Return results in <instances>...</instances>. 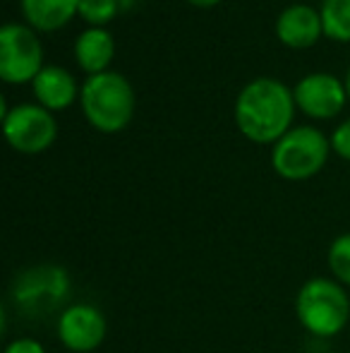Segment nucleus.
Returning a JSON list of instances; mask_svg holds the SVG:
<instances>
[{"label":"nucleus","instance_id":"8","mask_svg":"<svg viewBox=\"0 0 350 353\" xmlns=\"http://www.w3.org/2000/svg\"><path fill=\"white\" fill-rule=\"evenodd\" d=\"M106 317L96 305L77 303L61 312L58 317V339L67 351L91 353L106 339Z\"/></svg>","mask_w":350,"mask_h":353},{"label":"nucleus","instance_id":"2","mask_svg":"<svg viewBox=\"0 0 350 353\" xmlns=\"http://www.w3.org/2000/svg\"><path fill=\"white\" fill-rule=\"evenodd\" d=\"M80 101L89 125L106 135L125 130L135 116V89L130 79L113 70L89 74Z\"/></svg>","mask_w":350,"mask_h":353},{"label":"nucleus","instance_id":"9","mask_svg":"<svg viewBox=\"0 0 350 353\" xmlns=\"http://www.w3.org/2000/svg\"><path fill=\"white\" fill-rule=\"evenodd\" d=\"M295 106L303 113H307L309 118H319L327 121L343 111L346 106V84L338 77L329 72H312L307 77H303L293 89Z\"/></svg>","mask_w":350,"mask_h":353},{"label":"nucleus","instance_id":"1","mask_svg":"<svg viewBox=\"0 0 350 353\" xmlns=\"http://www.w3.org/2000/svg\"><path fill=\"white\" fill-rule=\"evenodd\" d=\"M295 116L293 89L271 77L245 84L235 101V123L250 142L276 144L290 130Z\"/></svg>","mask_w":350,"mask_h":353},{"label":"nucleus","instance_id":"7","mask_svg":"<svg viewBox=\"0 0 350 353\" xmlns=\"http://www.w3.org/2000/svg\"><path fill=\"white\" fill-rule=\"evenodd\" d=\"M3 130L19 154H41L56 142L58 123L41 103H17L3 118Z\"/></svg>","mask_w":350,"mask_h":353},{"label":"nucleus","instance_id":"14","mask_svg":"<svg viewBox=\"0 0 350 353\" xmlns=\"http://www.w3.org/2000/svg\"><path fill=\"white\" fill-rule=\"evenodd\" d=\"M319 14L324 37L341 43L350 41V0H324Z\"/></svg>","mask_w":350,"mask_h":353},{"label":"nucleus","instance_id":"4","mask_svg":"<svg viewBox=\"0 0 350 353\" xmlns=\"http://www.w3.org/2000/svg\"><path fill=\"white\" fill-rule=\"evenodd\" d=\"M331 154V140L312 125L288 130L271 149V166L285 181H307L317 176Z\"/></svg>","mask_w":350,"mask_h":353},{"label":"nucleus","instance_id":"18","mask_svg":"<svg viewBox=\"0 0 350 353\" xmlns=\"http://www.w3.org/2000/svg\"><path fill=\"white\" fill-rule=\"evenodd\" d=\"M3 353H46V349L41 341L32 339V336H19V339L10 341Z\"/></svg>","mask_w":350,"mask_h":353},{"label":"nucleus","instance_id":"16","mask_svg":"<svg viewBox=\"0 0 350 353\" xmlns=\"http://www.w3.org/2000/svg\"><path fill=\"white\" fill-rule=\"evenodd\" d=\"M118 14V0H80V17L91 27H103Z\"/></svg>","mask_w":350,"mask_h":353},{"label":"nucleus","instance_id":"13","mask_svg":"<svg viewBox=\"0 0 350 353\" xmlns=\"http://www.w3.org/2000/svg\"><path fill=\"white\" fill-rule=\"evenodd\" d=\"M22 14L34 32H56L80 14V0H22Z\"/></svg>","mask_w":350,"mask_h":353},{"label":"nucleus","instance_id":"19","mask_svg":"<svg viewBox=\"0 0 350 353\" xmlns=\"http://www.w3.org/2000/svg\"><path fill=\"white\" fill-rule=\"evenodd\" d=\"M187 3L197 5V8H214V5H219L221 0H187Z\"/></svg>","mask_w":350,"mask_h":353},{"label":"nucleus","instance_id":"5","mask_svg":"<svg viewBox=\"0 0 350 353\" xmlns=\"http://www.w3.org/2000/svg\"><path fill=\"white\" fill-rule=\"evenodd\" d=\"M70 291V276L63 267L39 265L14 279L12 301L29 317H43L61 307Z\"/></svg>","mask_w":350,"mask_h":353},{"label":"nucleus","instance_id":"6","mask_svg":"<svg viewBox=\"0 0 350 353\" xmlns=\"http://www.w3.org/2000/svg\"><path fill=\"white\" fill-rule=\"evenodd\" d=\"M43 46L32 27L8 22L0 27V77L8 84L34 82L43 70Z\"/></svg>","mask_w":350,"mask_h":353},{"label":"nucleus","instance_id":"3","mask_svg":"<svg viewBox=\"0 0 350 353\" xmlns=\"http://www.w3.org/2000/svg\"><path fill=\"white\" fill-rule=\"evenodd\" d=\"M295 312L300 325L309 334L329 339L346 330L350 320V298L336 279L317 276L303 283V288L298 291Z\"/></svg>","mask_w":350,"mask_h":353},{"label":"nucleus","instance_id":"15","mask_svg":"<svg viewBox=\"0 0 350 353\" xmlns=\"http://www.w3.org/2000/svg\"><path fill=\"white\" fill-rule=\"evenodd\" d=\"M329 270L341 286H350V233H341L329 245Z\"/></svg>","mask_w":350,"mask_h":353},{"label":"nucleus","instance_id":"11","mask_svg":"<svg viewBox=\"0 0 350 353\" xmlns=\"http://www.w3.org/2000/svg\"><path fill=\"white\" fill-rule=\"evenodd\" d=\"M32 87L36 101L51 113L65 111L67 106L75 103L77 94H82V89H77V79L72 77V72H67L65 68L58 65L43 68L32 82Z\"/></svg>","mask_w":350,"mask_h":353},{"label":"nucleus","instance_id":"17","mask_svg":"<svg viewBox=\"0 0 350 353\" xmlns=\"http://www.w3.org/2000/svg\"><path fill=\"white\" fill-rule=\"evenodd\" d=\"M331 149L341 159L350 161V118H348L346 123H341V125H338L336 130H333V135H331Z\"/></svg>","mask_w":350,"mask_h":353},{"label":"nucleus","instance_id":"10","mask_svg":"<svg viewBox=\"0 0 350 353\" xmlns=\"http://www.w3.org/2000/svg\"><path fill=\"white\" fill-rule=\"evenodd\" d=\"M322 34V14L309 5H288L276 19V37L288 48H309Z\"/></svg>","mask_w":350,"mask_h":353},{"label":"nucleus","instance_id":"20","mask_svg":"<svg viewBox=\"0 0 350 353\" xmlns=\"http://www.w3.org/2000/svg\"><path fill=\"white\" fill-rule=\"evenodd\" d=\"M346 92H348V99H350V70L346 74Z\"/></svg>","mask_w":350,"mask_h":353},{"label":"nucleus","instance_id":"12","mask_svg":"<svg viewBox=\"0 0 350 353\" xmlns=\"http://www.w3.org/2000/svg\"><path fill=\"white\" fill-rule=\"evenodd\" d=\"M116 56V41L103 27H89L75 41V61L89 74L106 72Z\"/></svg>","mask_w":350,"mask_h":353}]
</instances>
